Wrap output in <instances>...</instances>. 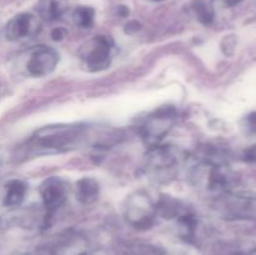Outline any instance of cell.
Listing matches in <instances>:
<instances>
[{
    "mask_svg": "<svg viewBox=\"0 0 256 255\" xmlns=\"http://www.w3.org/2000/svg\"><path fill=\"white\" fill-rule=\"evenodd\" d=\"M82 125H50L35 132L29 142V150L35 155L55 154L66 150L82 136Z\"/></svg>",
    "mask_w": 256,
    "mask_h": 255,
    "instance_id": "1",
    "label": "cell"
},
{
    "mask_svg": "<svg viewBox=\"0 0 256 255\" xmlns=\"http://www.w3.org/2000/svg\"><path fill=\"white\" fill-rule=\"evenodd\" d=\"M125 219L135 229L146 230L152 226L156 218V204L142 190L130 194L125 200Z\"/></svg>",
    "mask_w": 256,
    "mask_h": 255,
    "instance_id": "2",
    "label": "cell"
},
{
    "mask_svg": "<svg viewBox=\"0 0 256 255\" xmlns=\"http://www.w3.org/2000/svg\"><path fill=\"white\" fill-rule=\"evenodd\" d=\"M178 112L172 106H164L158 109L146 118L140 132L142 139L150 146L160 145V142L169 134L176 122Z\"/></svg>",
    "mask_w": 256,
    "mask_h": 255,
    "instance_id": "3",
    "label": "cell"
},
{
    "mask_svg": "<svg viewBox=\"0 0 256 255\" xmlns=\"http://www.w3.org/2000/svg\"><path fill=\"white\" fill-rule=\"evenodd\" d=\"M112 49H114L112 40L108 36L99 35L82 45L79 54L86 69L92 72H98L110 66Z\"/></svg>",
    "mask_w": 256,
    "mask_h": 255,
    "instance_id": "4",
    "label": "cell"
},
{
    "mask_svg": "<svg viewBox=\"0 0 256 255\" xmlns=\"http://www.w3.org/2000/svg\"><path fill=\"white\" fill-rule=\"evenodd\" d=\"M179 166V154L170 146H152L146 156L148 172L158 180L172 178Z\"/></svg>",
    "mask_w": 256,
    "mask_h": 255,
    "instance_id": "5",
    "label": "cell"
},
{
    "mask_svg": "<svg viewBox=\"0 0 256 255\" xmlns=\"http://www.w3.org/2000/svg\"><path fill=\"white\" fill-rule=\"evenodd\" d=\"M40 195H42V205L46 212L45 222H49L66 202V184L64 180L58 176L49 178L40 185Z\"/></svg>",
    "mask_w": 256,
    "mask_h": 255,
    "instance_id": "6",
    "label": "cell"
},
{
    "mask_svg": "<svg viewBox=\"0 0 256 255\" xmlns=\"http://www.w3.org/2000/svg\"><path fill=\"white\" fill-rule=\"evenodd\" d=\"M215 208L219 212H224L228 215L250 216V215L256 214V196L225 192L216 200Z\"/></svg>",
    "mask_w": 256,
    "mask_h": 255,
    "instance_id": "7",
    "label": "cell"
},
{
    "mask_svg": "<svg viewBox=\"0 0 256 255\" xmlns=\"http://www.w3.org/2000/svg\"><path fill=\"white\" fill-rule=\"evenodd\" d=\"M60 62L58 52L52 48L40 46L32 52L26 64V70L32 76L44 78L54 72Z\"/></svg>",
    "mask_w": 256,
    "mask_h": 255,
    "instance_id": "8",
    "label": "cell"
},
{
    "mask_svg": "<svg viewBox=\"0 0 256 255\" xmlns=\"http://www.w3.org/2000/svg\"><path fill=\"white\" fill-rule=\"evenodd\" d=\"M40 32V22L36 16L28 12L18 14L5 26V38L9 42H20L32 38Z\"/></svg>",
    "mask_w": 256,
    "mask_h": 255,
    "instance_id": "9",
    "label": "cell"
},
{
    "mask_svg": "<svg viewBox=\"0 0 256 255\" xmlns=\"http://www.w3.org/2000/svg\"><path fill=\"white\" fill-rule=\"evenodd\" d=\"M68 9L66 0H39L36 10L45 22H55L65 14Z\"/></svg>",
    "mask_w": 256,
    "mask_h": 255,
    "instance_id": "10",
    "label": "cell"
},
{
    "mask_svg": "<svg viewBox=\"0 0 256 255\" xmlns=\"http://www.w3.org/2000/svg\"><path fill=\"white\" fill-rule=\"evenodd\" d=\"M100 185L94 178H82L76 182V199L82 205H92L99 199Z\"/></svg>",
    "mask_w": 256,
    "mask_h": 255,
    "instance_id": "11",
    "label": "cell"
},
{
    "mask_svg": "<svg viewBox=\"0 0 256 255\" xmlns=\"http://www.w3.org/2000/svg\"><path fill=\"white\" fill-rule=\"evenodd\" d=\"M28 192V185L22 180H10L5 184L4 205L6 208H16L22 204Z\"/></svg>",
    "mask_w": 256,
    "mask_h": 255,
    "instance_id": "12",
    "label": "cell"
},
{
    "mask_svg": "<svg viewBox=\"0 0 256 255\" xmlns=\"http://www.w3.org/2000/svg\"><path fill=\"white\" fill-rule=\"evenodd\" d=\"M158 214L162 215L164 219H174L184 214V206L182 202L170 195L162 194L156 202Z\"/></svg>",
    "mask_w": 256,
    "mask_h": 255,
    "instance_id": "13",
    "label": "cell"
},
{
    "mask_svg": "<svg viewBox=\"0 0 256 255\" xmlns=\"http://www.w3.org/2000/svg\"><path fill=\"white\" fill-rule=\"evenodd\" d=\"M192 12H194L196 19L202 25H212L215 19L214 8L206 2L205 0H195L192 2Z\"/></svg>",
    "mask_w": 256,
    "mask_h": 255,
    "instance_id": "14",
    "label": "cell"
},
{
    "mask_svg": "<svg viewBox=\"0 0 256 255\" xmlns=\"http://www.w3.org/2000/svg\"><path fill=\"white\" fill-rule=\"evenodd\" d=\"M95 10L92 6H79L72 12V20L75 25L82 29H90L94 26Z\"/></svg>",
    "mask_w": 256,
    "mask_h": 255,
    "instance_id": "15",
    "label": "cell"
},
{
    "mask_svg": "<svg viewBox=\"0 0 256 255\" xmlns=\"http://www.w3.org/2000/svg\"><path fill=\"white\" fill-rule=\"evenodd\" d=\"M142 30V24H140L139 22H136V20H134V22H129L126 25H125V32L126 34H136L138 32H140Z\"/></svg>",
    "mask_w": 256,
    "mask_h": 255,
    "instance_id": "16",
    "label": "cell"
},
{
    "mask_svg": "<svg viewBox=\"0 0 256 255\" xmlns=\"http://www.w3.org/2000/svg\"><path fill=\"white\" fill-rule=\"evenodd\" d=\"M66 34L68 32L65 29H62V28H56V29L52 30V38L55 42H62V40H64L65 38H66Z\"/></svg>",
    "mask_w": 256,
    "mask_h": 255,
    "instance_id": "17",
    "label": "cell"
},
{
    "mask_svg": "<svg viewBox=\"0 0 256 255\" xmlns=\"http://www.w3.org/2000/svg\"><path fill=\"white\" fill-rule=\"evenodd\" d=\"M242 0H214V2H216L218 5L222 8H234L236 5H239Z\"/></svg>",
    "mask_w": 256,
    "mask_h": 255,
    "instance_id": "18",
    "label": "cell"
},
{
    "mask_svg": "<svg viewBox=\"0 0 256 255\" xmlns=\"http://www.w3.org/2000/svg\"><path fill=\"white\" fill-rule=\"evenodd\" d=\"M118 12H119V15L122 18H126L129 15V9L126 6H119L118 8Z\"/></svg>",
    "mask_w": 256,
    "mask_h": 255,
    "instance_id": "19",
    "label": "cell"
},
{
    "mask_svg": "<svg viewBox=\"0 0 256 255\" xmlns=\"http://www.w3.org/2000/svg\"><path fill=\"white\" fill-rule=\"evenodd\" d=\"M152 2H164V0H152Z\"/></svg>",
    "mask_w": 256,
    "mask_h": 255,
    "instance_id": "20",
    "label": "cell"
}]
</instances>
